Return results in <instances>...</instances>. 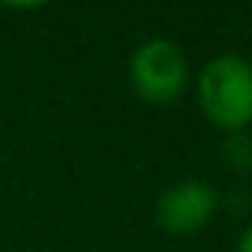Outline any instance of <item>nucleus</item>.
Here are the masks:
<instances>
[{"label":"nucleus","mask_w":252,"mask_h":252,"mask_svg":"<svg viewBox=\"0 0 252 252\" xmlns=\"http://www.w3.org/2000/svg\"><path fill=\"white\" fill-rule=\"evenodd\" d=\"M201 112L223 131L252 122V64L240 55H217L198 80Z\"/></svg>","instance_id":"f257e3e1"},{"label":"nucleus","mask_w":252,"mask_h":252,"mask_svg":"<svg viewBox=\"0 0 252 252\" xmlns=\"http://www.w3.org/2000/svg\"><path fill=\"white\" fill-rule=\"evenodd\" d=\"M131 80H134L141 99L154 105H166L185 90L189 67L182 51L166 38H150L131 58Z\"/></svg>","instance_id":"f03ea898"},{"label":"nucleus","mask_w":252,"mask_h":252,"mask_svg":"<svg viewBox=\"0 0 252 252\" xmlns=\"http://www.w3.org/2000/svg\"><path fill=\"white\" fill-rule=\"evenodd\" d=\"M214 204H217L214 191L204 182L189 179V182L172 185L166 195L160 198V204H157V220H160V227L169 230V233H195V230H201L204 223L211 220Z\"/></svg>","instance_id":"7ed1b4c3"},{"label":"nucleus","mask_w":252,"mask_h":252,"mask_svg":"<svg viewBox=\"0 0 252 252\" xmlns=\"http://www.w3.org/2000/svg\"><path fill=\"white\" fill-rule=\"evenodd\" d=\"M3 6H10V10H38V6H45L48 0H0Z\"/></svg>","instance_id":"20e7f679"},{"label":"nucleus","mask_w":252,"mask_h":252,"mask_svg":"<svg viewBox=\"0 0 252 252\" xmlns=\"http://www.w3.org/2000/svg\"><path fill=\"white\" fill-rule=\"evenodd\" d=\"M240 252H252V227L243 233V240H240Z\"/></svg>","instance_id":"39448f33"}]
</instances>
